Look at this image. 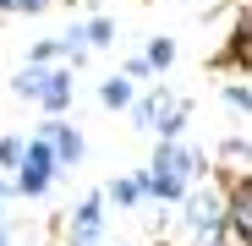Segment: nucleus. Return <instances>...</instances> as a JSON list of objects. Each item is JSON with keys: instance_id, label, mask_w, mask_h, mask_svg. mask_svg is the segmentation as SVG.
<instances>
[{"instance_id": "nucleus-1", "label": "nucleus", "mask_w": 252, "mask_h": 246, "mask_svg": "<svg viewBox=\"0 0 252 246\" xmlns=\"http://www.w3.org/2000/svg\"><path fill=\"white\" fill-rule=\"evenodd\" d=\"M50 175H55V153H50V142H44V137L22 142V164H17V191H22V197H38V191L50 186Z\"/></svg>"}, {"instance_id": "nucleus-2", "label": "nucleus", "mask_w": 252, "mask_h": 246, "mask_svg": "<svg viewBox=\"0 0 252 246\" xmlns=\"http://www.w3.org/2000/svg\"><path fill=\"white\" fill-rule=\"evenodd\" d=\"M148 170H164V175H176V181L192 186V175H203V159L192 148H181V142H159V153H154Z\"/></svg>"}, {"instance_id": "nucleus-3", "label": "nucleus", "mask_w": 252, "mask_h": 246, "mask_svg": "<svg viewBox=\"0 0 252 246\" xmlns=\"http://www.w3.org/2000/svg\"><path fill=\"white\" fill-rule=\"evenodd\" d=\"M99 214H104L99 197H88V202L77 208V219H71V246H94V241H99Z\"/></svg>"}, {"instance_id": "nucleus-4", "label": "nucleus", "mask_w": 252, "mask_h": 246, "mask_svg": "<svg viewBox=\"0 0 252 246\" xmlns=\"http://www.w3.org/2000/svg\"><path fill=\"white\" fill-rule=\"evenodd\" d=\"M176 99L170 93H148V99H132V104H126V109H132V126H159V120H164V109H170Z\"/></svg>"}, {"instance_id": "nucleus-5", "label": "nucleus", "mask_w": 252, "mask_h": 246, "mask_svg": "<svg viewBox=\"0 0 252 246\" xmlns=\"http://www.w3.org/2000/svg\"><path fill=\"white\" fill-rule=\"evenodd\" d=\"M38 99H44L50 115H61V109L71 104V71H50V82H44V93H38Z\"/></svg>"}, {"instance_id": "nucleus-6", "label": "nucleus", "mask_w": 252, "mask_h": 246, "mask_svg": "<svg viewBox=\"0 0 252 246\" xmlns=\"http://www.w3.org/2000/svg\"><path fill=\"white\" fill-rule=\"evenodd\" d=\"M137 93H132V77H104V88H99V104H110V109H126Z\"/></svg>"}, {"instance_id": "nucleus-7", "label": "nucleus", "mask_w": 252, "mask_h": 246, "mask_svg": "<svg viewBox=\"0 0 252 246\" xmlns=\"http://www.w3.org/2000/svg\"><path fill=\"white\" fill-rule=\"evenodd\" d=\"M44 82H50V66H28V71H17V93L22 99H38V93H44Z\"/></svg>"}, {"instance_id": "nucleus-8", "label": "nucleus", "mask_w": 252, "mask_h": 246, "mask_svg": "<svg viewBox=\"0 0 252 246\" xmlns=\"http://www.w3.org/2000/svg\"><path fill=\"white\" fill-rule=\"evenodd\" d=\"M143 60H148V71H164V66L176 60V44H170V38H154V44H148V55H143Z\"/></svg>"}, {"instance_id": "nucleus-9", "label": "nucleus", "mask_w": 252, "mask_h": 246, "mask_svg": "<svg viewBox=\"0 0 252 246\" xmlns=\"http://www.w3.org/2000/svg\"><path fill=\"white\" fill-rule=\"evenodd\" d=\"M137 197H143V191H137V175H132V181H115V186H110V202H115V208H137Z\"/></svg>"}, {"instance_id": "nucleus-10", "label": "nucleus", "mask_w": 252, "mask_h": 246, "mask_svg": "<svg viewBox=\"0 0 252 246\" xmlns=\"http://www.w3.org/2000/svg\"><path fill=\"white\" fill-rule=\"evenodd\" d=\"M225 104H230L236 115H247V109H252V88H247V82H230V88H225Z\"/></svg>"}, {"instance_id": "nucleus-11", "label": "nucleus", "mask_w": 252, "mask_h": 246, "mask_svg": "<svg viewBox=\"0 0 252 246\" xmlns=\"http://www.w3.org/2000/svg\"><path fill=\"white\" fill-rule=\"evenodd\" d=\"M22 164V142L17 137H0V170H17Z\"/></svg>"}, {"instance_id": "nucleus-12", "label": "nucleus", "mask_w": 252, "mask_h": 246, "mask_svg": "<svg viewBox=\"0 0 252 246\" xmlns=\"http://www.w3.org/2000/svg\"><path fill=\"white\" fill-rule=\"evenodd\" d=\"M82 33H88V44H94V50H104L110 38H115V27H110L104 17H99V22H88V27H82Z\"/></svg>"}, {"instance_id": "nucleus-13", "label": "nucleus", "mask_w": 252, "mask_h": 246, "mask_svg": "<svg viewBox=\"0 0 252 246\" xmlns=\"http://www.w3.org/2000/svg\"><path fill=\"white\" fill-rule=\"evenodd\" d=\"M220 153H225V164H230V170H247V142H241V137H236V142H225Z\"/></svg>"}, {"instance_id": "nucleus-14", "label": "nucleus", "mask_w": 252, "mask_h": 246, "mask_svg": "<svg viewBox=\"0 0 252 246\" xmlns=\"http://www.w3.org/2000/svg\"><path fill=\"white\" fill-rule=\"evenodd\" d=\"M55 55H61V44H55V38H38V44H33V60H38V66H44V60H55Z\"/></svg>"}, {"instance_id": "nucleus-15", "label": "nucleus", "mask_w": 252, "mask_h": 246, "mask_svg": "<svg viewBox=\"0 0 252 246\" xmlns=\"http://www.w3.org/2000/svg\"><path fill=\"white\" fill-rule=\"evenodd\" d=\"M0 11H11V0H0Z\"/></svg>"}, {"instance_id": "nucleus-16", "label": "nucleus", "mask_w": 252, "mask_h": 246, "mask_svg": "<svg viewBox=\"0 0 252 246\" xmlns=\"http://www.w3.org/2000/svg\"><path fill=\"white\" fill-rule=\"evenodd\" d=\"M0 246H6V224H0Z\"/></svg>"}, {"instance_id": "nucleus-17", "label": "nucleus", "mask_w": 252, "mask_h": 246, "mask_svg": "<svg viewBox=\"0 0 252 246\" xmlns=\"http://www.w3.org/2000/svg\"><path fill=\"white\" fill-rule=\"evenodd\" d=\"M0 197H6V181H0Z\"/></svg>"}]
</instances>
